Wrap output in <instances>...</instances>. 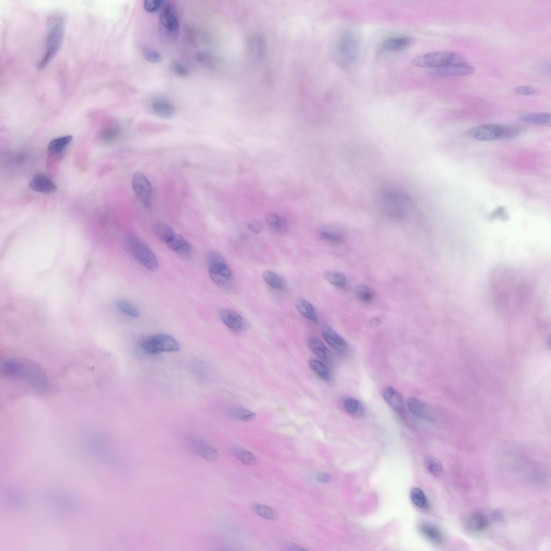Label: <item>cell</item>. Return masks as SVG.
I'll list each match as a JSON object with an SVG mask.
<instances>
[{
    "label": "cell",
    "mask_w": 551,
    "mask_h": 551,
    "mask_svg": "<svg viewBox=\"0 0 551 551\" xmlns=\"http://www.w3.org/2000/svg\"><path fill=\"white\" fill-rule=\"evenodd\" d=\"M6 376L25 382L33 389L40 393L46 390L48 386V376L38 364L22 359H9L2 367Z\"/></svg>",
    "instance_id": "cell-1"
},
{
    "label": "cell",
    "mask_w": 551,
    "mask_h": 551,
    "mask_svg": "<svg viewBox=\"0 0 551 551\" xmlns=\"http://www.w3.org/2000/svg\"><path fill=\"white\" fill-rule=\"evenodd\" d=\"M47 30L44 54L38 64L40 69L44 68L61 48L65 31V19L62 14L50 17Z\"/></svg>",
    "instance_id": "cell-2"
},
{
    "label": "cell",
    "mask_w": 551,
    "mask_h": 551,
    "mask_svg": "<svg viewBox=\"0 0 551 551\" xmlns=\"http://www.w3.org/2000/svg\"><path fill=\"white\" fill-rule=\"evenodd\" d=\"M523 133V129L517 126L486 124L472 128L467 132V135L470 138L481 141H490L500 139L517 138Z\"/></svg>",
    "instance_id": "cell-3"
},
{
    "label": "cell",
    "mask_w": 551,
    "mask_h": 551,
    "mask_svg": "<svg viewBox=\"0 0 551 551\" xmlns=\"http://www.w3.org/2000/svg\"><path fill=\"white\" fill-rule=\"evenodd\" d=\"M359 42L352 31L346 30L340 35L335 46V55L338 63L343 67L352 65L359 53Z\"/></svg>",
    "instance_id": "cell-4"
},
{
    "label": "cell",
    "mask_w": 551,
    "mask_h": 551,
    "mask_svg": "<svg viewBox=\"0 0 551 551\" xmlns=\"http://www.w3.org/2000/svg\"><path fill=\"white\" fill-rule=\"evenodd\" d=\"M138 345L145 353L150 355L176 352L181 348L177 340L167 334L144 336L138 340Z\"/></svg>",
    "instance_id": "cell-5"
},
{
    "label": "cell",
    "mask_w": 551,
    "mask_h": 551,
    "mask_svg": "<svg viewBox=\"0 0 551 551\" xmlns=\"http://www.w3.org/2000/svg\"><path fill=\"white\" fill-rule=\"evenodd\" d=\"M206 264L209 276L216 285L221 288L229 285L232 273L223 256L215 252L209 253L207 256Z\"/></svg>",
    "instance_id": "cell-6"
},
{
    "label": "cell",
    "mask_w": 551,
    "mask_h": 551,
    "mask_svg": "<svg viewBox=\"0 0 551 551\" xmlns=\"http://www.w3.org/2000/svg\"><path fill=\"white\" fill-rule=\"evenodd\" d=\"M463 58L450 51H438L419 56L412 61V64L419 67L438 68L452 64L465 63Z\"/></svg>",
    "instance_id": "cell-7"
},
{
    "label": "cell",
    "mask_w": 551,
    "mask_h": 551,
    "mask_svg": "<svg viewBox=\"0 0 551 551\" xmlns=\"http://www.w3.org/2000/svg\"><path fill=\"white\" fill-rule=\"evenodd\" d=\"M128 247L135 259L148 271L154 272L158 267L157 258L148 246L135 236L127 240Z\"/></svg>",
    "instance_id": "cell-8"
},
{
    "label": "cell",
    "mask_w": 551,
    "mask_h": 551,
    "mask_svg": "<svg viewBox=\"0 0 551 551\" xmlns=\"http://www.w3.org/2000/svg\"><path fill=\"white\" fill-rule=\"evenodd\" d=\"M163 30L171 37H175L180 30V22L176 8L171 3L166 2L162 9L159 17Z\"/></svg>",
    "instance_id": "cell-9"
},
{
    "label": "cell",
    "mask_w": 551,
    "mask_h": 551,
    "mask_svg": "<svg viewBox=\"0 0 551 551\" xmlns=\"http://www.w3.org/2000/svg\"><path fill=\"white\" fill-rule=\"evenodd\" d=\"M132 185L135 195L146 206L150 205L152 196L151 185L146 177L140 172H136L133 175Z\"/></svg>",
    "instance_id": "cell-10"
},
{
    "label": "cell",
    "mask_w": 551,
    "mask_h": 551,
    "mask_svg": "<svg viewBox=\"0 0 551 551\" xmlns=\"http://www.w3.org/2000/svg\"><path fill=\"white\" fill-rule=\"evenodd\" d=\"M475 72L474 67L467 64H452L441 68L433 69L431 73L432 76L435 78H443L448 77L466 76L472 75Z\"/></svg>",
    "instance_id": "cell-11"
},
{
    "label": "cell",
    "mask_w": 551,
    "mask_h": 551,
    "mask_svg": "<svg viewBox=\"0 0 551 551\" xmlns=\"http://www.w3.org/2000/svg\"><path fill=\"white\" fill-rule=\"evenodd\" d=\"M219 315L222 322L234 333H242L248 328L247 322L235 311L229 309H222Z\"/></svg>",
    "instance_id": "cell-12"
},
{
    "label": "cell",
    "mask_w": 551,
    "mask_h": 551,
    "mask_svg": "<svg viewBox=\"0 0 551 551\" xmlns=\"http://www.w3.org/2000/svg\"><path fill=\"white\" fill-rule=\"evenodd\" d=\"M382 395L384 401L397 415L402 418L405 417V405L403 398L400 393L392 386H388L383 390Z\"/></svg>",
    "instance_id": "cell-13"
},
{
    "label": "cell",
    "mask_w": 551,
    "mask_h": 551,
    "mask_svg": "<svg viewBox=\"0 0 551 551\" xmlns=\"http://www.w3.org/2000/svg\"><path fill=\"white\" fill-rule=\"evenodd\" d=\"M325 341L336 352L343 356L348 355L349 349L345 339L337 334L331 327H325L322 331Z\"/></svg>",
    "instance_id": "cell-14"
},
{
    "label": "cell",
    "mask_w": 551,
    "mask_h": 551,
    "mask_svg": "<svg viewBox=\"0 0 551 551\" xmlns=\"http://www.w3.org/2000/svg\"><path fill=\"white\" fill-rule=\"evenodd\" d=\"M190 448L199 456L207 461H215L219 458L218 451L205 441L198 439H192L189 442Z\"/></svg>",
    "instance_id": "cell-15"
},
{
    "label": "cell",
    "mask_w": 551,
    "mask_h": 551,
    "mask_svg": "<svg viewBox=\"0 0 551 551\" xmlns=\"http://www.w3.org/2000/svg\"><path fill=\"white\" fill-rule=\"evenodd\" d=\"M47 500L54 509L62 511H69L76 507L75 500L68 494L61 492H52L47 495Z\"/></svg>",
    "instance_id": "cell-16"
},
{
    "label": "cell",
    "mask_w": 551,
    "mask_h": 551,
    "mask_svg": "<svg viewBox=\"0 0 551 551\" xmlns=\"http://www.w3.org/2000/svg\"><path fill=\"white\" fill-rule=\"evenodd\" d=\"M308 345L312 352L328 366L333 363V357L330 350L320 341L315 337L309 339Z\"/></svg>",
    "instance_id": "cell-17"
},
{
    "label": "cell",
    "mask_w": 551,
    "mask_h": 551,
    "mask_svg": "<svg viewBox=\"0 0 551 551\" xmlns=\"http://www.w3.org/2000/svg\"><path fill=\"white\" fill-rule=\"evenodd\" d=\"M30 188L43 193H51L57 189L56 184L44 174H38L30 182Z\"/></svg>",
    "instance_id": "cell-18"
},
{
    "label": "cell",
    "mask_w": 551,
    "mask_h": 551,
    "mask_svg": "<svg viewBox=\"0 0 551 551\" xmlns=\"http://www.w3.org/2000/svg\"><path fill=\"white\" fill-rule=\"evenodd\" d=\"M167 245L170 250L185 259L190 257L192 254V248L190 243L179 234H175V235Z\"/></svg>",
    "instance_id": "cell-19"
},
{
    "label": "cell",
    "mask_w": 551,
    "mask_h": 551,
    "mask_svg": "<svg viewBox=\"0 0 551 551\" xmlns=\"http://www.w3.org/2000/svg\"><path fill=\"white\" fill-rule=\"evenodd\" d=\"M419 530L421 535L432 544L440 545L443 543L442 534L435 526L426 522L421 523Z\"/></svg>",
    "instance_id": "cell-20"
},
{
    "label": "cell",
    "mask_w": 551,
    "mask_h": 551,
    "mask_svg": "<svg viewBox=\"0 0 551 551\" xmlns=\"http://www.w3.org/2000/svg\"><path fill=\"white\" fill-rule=\"evenodd\" d=\"M407 406L413 415L419 419L429 420L430 415L424 404L415 397H409L407 400Z\"/></svg>",
    "instance_id": "cell-21"
},
{
    "label": "cell",
    "mask_w": 551,
    "mask_h": 551,
    "mask_svg": "<svg viewBox=\"0 0 551 551\" xmlns=\"http://www.w3.org/2000/svg\"><path fill=\"white\" fill-rule=\"evenodd\" d=\"M488 521L485 516L482 513H475L468 519L466 528L473 533L483 532L487 528Z\"/></svg>",
    "instance_id": "cell-22"
},
{
    "label": "cell",
    "mask_w": 551,
    "mask_h": 551,
    "mask_svg": "<svg viewBox=\"0 0 551 551\" xmlns=\"http://www.w3.org/2000/svg\"><path fill=\"white\" fill-rule=\"evenodd\" d=\"M412 42V39L408 37H394L385 40L382 46L384 50L394 52L406 48Z\"/></svg>",
    "instance_id": "cell-23"
},
{
    "label": "cell",
    "mask_w": 551,
    "mask_h": 551,
    "mask_svg": "<svg viewBox=\"0 0 551 551\" xmlns=\"http://www.w3.org/2000/svg\"><path fill=\"white\" fill-rule=\"evenodd\" d=\"M151 110L154 114L162 118H170L175 113L174 105L164 100L154 101L151 104Z\"/></svg>",
    "instance_id": "cell-24"
},
{
    "label": "cell",
    "mask_w": 551,
    "mask_h": 551,
    "mask_svg": "<svg viewBox=\"0 0 551 551\" xmlns=\"http://www.w3.org/2000/svg\"><path fill=\"white\" fill-rule=\"evenodd\" d=\"M296 308L299 313L310 322L316 324L319 318L313 305L305 299H299L296 303Z\"/></svg>",
    "instance_id": "cell-25"
},
{
    "label": "cell",
    "mask_w": 551,
    "mask_h": 551,
    "mask_svg": "<svg viewBox=\"0 0 551 551\" xmlns=\"http://www.w3.org/2000/svg\"><path fill=\"white\" fill-rule=\"evenodd\" d=\"M342 404L345 411L351 416L361 417L365 414L364 406L354 398H346L343 400Z\"/></svg>",
    "instance_id": "cell-26"
},
{
    "label": "cell",
    "mask_w": 551,
    "mask_h": 551,
    "mask_svg": "<svg viewBox=\"0 0 551 551\" xmlns=\"http://www.w3.org/2000/svg\"><path fill=\"white\" fill-rule=\"evenodd\" d=\"M309 365L312 370L316 376L325 381L331 380L332 374L329 368L322 361L311 359L309 361Z\"/></svg>",
    "instance_id": "cell-27"
},
{
    "label": "cell",
    "mask_w": 551,
    "mask_h": 551,
    "mask_svg": "<svg viewBox=\"0 0 551 551\" xmlns=\"http://www.w3.org/2000/svg\"><path fill=\"white\" fill-rule=\"evenodd\" d=\"M521 119L527 123L540 126H548L550 124V115L546 113H532L524 114Z\"/></svg>",
    "instance_id": "cell-28"
},
{
    "label": "cell",
    "mask_w": 551,
    "mask_h": 551,
    "mask_svg": "<svg viewBox=\"0 0 551 551\" xmlns=\"http://www.w3.org/2000/svg\"><path fill=\"white\" fill-rule=\"evenodd\" d=\"M73 139L71 135L55 138L49 144L48 150L52 154H60L72 142Z\"/></svg>",
    "instance_id": "cell-29"
},
{
    "label": "cell",
    "mask_w": 551,
    "mask_h": 551,
    "mask_svg": "<svg viewBox=\"0 0 551 551\" xmlns=\"http://www.w3.org/2000/svg\"><path fill=\"white\" fill-rule=\"evenodd\" d=\"M262 276L265 282L271 288L277 290L285 289L286 284L283 278L276 273L271 271H266L263 273Z\"/></svg>",
    "instance_id": "cell-30"
},
{
    "label": "cell",
    "mask_w": 551,
    "mask_h": 551,
    "mask_svg": "<svg viewBox=\"0 0 551 551\" xmlns=\"http://www.w3.org/2000/svg\"><path fill=\"white\" fill-rule=\"evenodd\" d=\"M155 232L159 240L166 244L176 234L171 227L162 222H158L155 225Z\"/></svg>",
    "instance_id": "cell-31"
},
{
    "label": "cell",
    "mask_w": 551,
    "mask_h": 551,
    "mask_svg": "<svg viewBox=\"0 0 551 551\" xmlns=\"http://www.w3.org/2000/svg\"><path fill=\"white\" fill-rule=\"evenodd\" d=\"M115 307L120 312L131 317L137 318L139 317V312L134 305L130 302L125 300H119L115 303Z\"/></svg>",
    "instance_id": "cell-32"
},
{
    "label": "cell",
    "mask_w": 551,
    "mask_h": 551,
    "mask_svg": "<svg viewBox=\"0 0 551 551\" xmlns=\"http://www.w3.org/2000/svg\"><path fill=\"white\" fill-rule=\"evenodd\" d=\"M232 453L241 462L245 465L253 466L257 463L255 456L247 450L242 448H236L232 449Z\"/></svg>",
    "instance_id": "cell-33"
},
{
    "label": "cell",
    "mask_w": 551,
    "mask_h": 551,
    "mask_svg": "<svg viewBox=\"0 0 551 551\" xmlns=\"http://www.w3.org/2000/svg\"><path fill=\"white\" fill-rule=\"evenodd\" d=\"M252 508L257 514L266 520L275 521L277 518V513L273 509L262 504L254 503Z\"/></svg>",
    "instance_id": "cell-34"
},
{
    "label": "cell",
    "mask_w": 551,
    "mask_h": 551,
    "mask_svg": "<svg viewBox=\"0 0 551 551\" xmlns=\"http://www.w3.org/2000/svg\"><path fill=\"white\" fill-rule=\"evenodd\" d=\"M229 414L234 418L241 421H249L256 417V414L251 410L244 408H232Z\"/></svg>",
    "instance_id": "cell-35"
},
{
    "label": "cell",
    "mask_w": 551,
    "mask_h": 551,
    "mask_svg": "<svg viewBox=\"0 0 551 551\" xmlns=\"http://www.w3.org/2000/svg\"><path fill=\"white\" fill-rule=\"evenodd\" d=\"M411 499L414 505L419 508H428L429 503L424 492L418 488H413L411 491Z\"/></svg>",
    "instance_id": "cell-36"
},
{
    "label": "cell",
    "mask_w": 551,
    "mask_h": 551,
    "mask_svg": "<svg viewBox=\"0 0 551 551\" xmlns=\"http://www.w3.org/2000/svg\"><path fill=\"white\" fill-rule=\"evenodd\" d=\"M324 277L328 282L338 287H343L347 283L346 277L341 273L326 271L324 273Z\"/></svg>",
    "instance_id": "cell-37"
},
{
    "label": "cell",
    "mask_w": 551,
    "mask_h": 551,
    "mask_svg": "<svg viewBox=\"0 0 551 551\" xmlns=\"http://www.w3.org/2000/svg\"><path fill=\"white\" fill-rule=\"evenodd\" d=\"M120 128L116 125H111L105 127L101 133V138L105 143H111L118 137Z\"/></svg>",
    "instance_id": "cell-38"
},
{
    "label": "cell",
    "mask_w": 551,
    "mask_h": 551,
    "mask_svg": "<svg viewBox=\"0 0 551 551\" xmlns=\"http://www.w3.org/2000/svg\"><path fill=\"white\" fill-rule=\"evenodd\" d=\"M268 225L273 230L279 232L283 230L286 226V222L282 218L276 214H269L266 217Z\"/></svg>",
    "instance_id": "cell-39"
},
{
    "label": "cell",
    "mask_w": 551,
    "mask_h": 551,
    "mask_svg": "<svg viewBox=\"0 0 551 551\" xmlns=\"http://www.w3.org/2000/svg\"><path fill=\"white\" fill-rule=\"evenodd\" d=\"M425 462L428 470L432 475L439 477L443 474V468L440 460L434 457H429Z\"/></svg>",
    "instance_id": "cell-40"
},
{
    "label": "cell",
    "mask_w": 551,
    "mask_h": 551,
    "mask_svg": "<svg viewBox=\"0 0 551 551\" xmlns=\"http://www.w3.org/2000/svg\"><path fill=\"white\" fill-rule=\"evenodd\" d=\"M166 2L163 0H147L144 2V8L148 13H154L162 9Z\"/></svg>",
    "instance_id": "cell-41"
},
{
    "label": "cell",
    "mask_w": 551,
    "mask_h": 551,
    "mask_svg": "<svg viewBox=\"0 0 551 551\" xmlns=\"http://www.w3.org/2000/svg\"><path fill=\"white\" fill-rule=\"evenodd\" d=\"M356 295L358 298L364 302L370 301L372 299L371 291L367 287L360 286L355 289Z\"/></svg>",
    "instance_id": "cell-42"
},
{
    "label": "cell",
    "mask_w": 551,
    "mask_h": 551,
    "mask_svg": "<svg viewBox=\"0 0 551 551\" xmlns=\"http://www.w3.org/2000/svg\"><path fill=\"white\" fill-rule=\"evenodd\" d=\"M143 53L145 59L151 63H158L162 60L161 54L156 50L146 49Z\"/></svg>",
    "instance_id": "cell-43"
},
{
    "label": "cell",
    "mask_w": 551,
    "mask_h": 551,
    "mask_svg": "<svg viewBox=\"0 0 551 551\" xmlns=\"http://www.w3.org/2000/svg\"><path fill=\"white\" fill-rule=\"evenodd\" d=\"M171 68L172 72L179 77L184 78L188 75V69L180 62H173L171 65Z\"/></svg>",
    "instance_id": "cell-44"
},
{
    "label": "cell",
    "mask_w": 551,
    "mask_h": 551,
    "mask_svg": "<svg viewBox=\"0 0 551 551\" xmlns=\"http://www.w3.org/2000/svg\"><path fill=\"white\" fill-rule=\"evenodd\" d=\"M519 95L526 96H535L539 94V90L531 86H520L515 89Z\"/></svg>",
    "instance_id": "cell-45"
},
{
    "label": "cell",
    "mask_w": 551,
    "mask_h": 551,
    "mask_svg": "<svg viewBox=\"0 0 551 551\" xmlns=\"http://www.w3.org/2000/svg\"><path fill=\"white\" fill-rule=\"evenodd\" d=\"M321 237L325 241L332 243H339L342 238L339 234L332 232L324 230L321 232Z\"/></svg>",
    "instance_id": "cell-46"
},
{
    "label": "cell",
    "mask_w": 551,
    "mask_h": 551,
    "mask_svg": "<svg viewBox=\"0 0 551 551\" xmlns=\"http://www.w3.org/2000/svg\"><path fill=\"white\" fill-rule=\"evenodd\" d=\"M248 227L253 233L256 234L261 233L263 229L261 222L257 220H253L250 222Z\"/></svg>",
    "instance_id": "cell-47"
},
{
    "label": "cell",
    "mask_w": 551,
    "mask_h": 551,
    "mask_svg": "<svg viewBox=\"0 0 551 551\" xmlns=\"http://www.w3.org/2000/svg\"><path fill=\"white\" fill-rule=\"evenodd\" d=\"M316 479L320 483L325 484L330 482L331 476L327 473H321L318 475Z\"/></svg>",
    "instance_id": "cell-48"
},
{
    "label": "cell",
    "mask_w": 551,
    "mask_h": 551,
    "mask_svg": "<svg viewBox=\"0 0 551 551\" xmlns=\"http://www.w3.org/2000/svg\"><path fill=\"white\" fill-rule=\"evenodd\" d=\"M492 519L495 521L500 522L503 519V514L500 510H495L492 513Z\"/></svg>",
    "instance_id": "cell-49"
},
{
    "label": "cell",
    "mask_w": 551,
    "mask_h": 551,
    "mask_svg": "<svg viewBox=\"0 0 551 551\" xmlns=\"http://www.w3.org/2000/svg\"><path fill=\"white\" fill-rule=\"evenodd\" d=\"M288 550H306V548H304L298 545L294 544H290L287 545Z\"/></svg>",
    "instance_id": "cell-50"
}]
</instances>
